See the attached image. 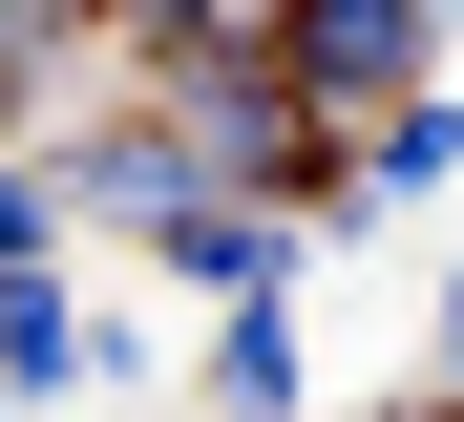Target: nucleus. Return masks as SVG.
<instances>
[{
    "label": "nucleus",
    "mask_w": 464,
    "mask_h": 422,
    "mask_svg": "<svg viewBox=\"0 0 464 422\" xmlns=\"http://www.w3.org/2000/svg\"><path fill=\"white\" fill-rule=\"evenodd\" d=\"M422 43H443V0H295V22H275V64H295V106H317V127L401 106V84H422Z\"/></svg>",
    "instance_id": "nucleus-1"
},
{
    "label": "nucleus",
    "mask_w": 464,
    "mask_h": 422,
    "mask_svg": "<svg viewBox=\"0 0 464 422\" xmlns=\"http://www.w3.org/2000/svg\"><path fill=\"white\" fill-rule=\"evenodd\" d=\"M148 253H169V275L232 317V296H295V253H317V232H295V211H254V191H190L169 232H148Z\"/></svg>",
    "instance_id": "nucleus-2"
},
{
    "label": "nucleus",
    "mask_w": 464,
    "mask_h": 422,
    "mask_svg": "<svg viewBox=\"0 0 464 422\" xmlns=\"http://www.w3.org/2000/svg\"><path fill=\"white\" fill-rule=\"evenodd\" d=\"M338 169H359V211H422L443 169H464V106H443V84H401V106H359V148H338Z\"/></svg>",
    "instance_id": "nucleus-3"
},
{
    "label": "nucleus",
    "mask_w": 464,
    "mask_h": 422,
    "mask_svg": "<svg viewBox=\"0 0 464 422\" xmlns=\"http://www.w3.org/2000/svg\"><path fill=\"white\" fill-rule=\"evenodd\" d=\"M63 380H85V296L43 253H0V401H63Z\"/></svg>",
    "instance_id": "nucleus-4"
},
{
    "label": "nucleus",
    "mask_w": 464,
    "mask_h": 422,
    "mask_svg": "<svg viewBox=\"0 0 464 422\" xmlns=\"http://www.w3.org/2000/svg\"><path fill=\"white\" fill-rule=\"evenodd\" d=\"M317 380H295V296H232L211 317V422H295Z\"/></svg>",
    "instance_id": "nucleus-5"
},
{
    "label": "nucleus",
    "mask_w": 464,
    "mask_h": 422,
    "mask_svg": "<svg viewBox=\"0 0 464 422\" xmlns=\"http://www.w3.org/2000/svg\"><path fill=\"white\" fill-rule=\"evenodd\" d=\"M127 22H148V43H275L295 0H127Z\"/></svg>",
    "instance_id": "nucleus-6"
},
{
    "label": "nucleus",
    "mask_w": 464,
    "mask_h": 422,
    "mask_svg": "<svg viewBox=\"0 0 464 422\" xmlns=\"http://www.w3.org/2000/svg\"><path fill=\"white\" fill-rule=\"evenodd\" d=\"M85 22H106V0H0V84H43L63 43H85Z\"/></svg>",
    "instance_id": "nucleus-7"
},
{
    "label": "nucleus",
    "mask_w": 464,
    "mask_h": 422,
    "mask_svg": "<svg viewBox=\"0 0 464 422\" xmlns=\"http://www.w3.org/2000/svg\"><path fill=\"white\" fill-rule=\"evenodd\" d=\"M0 253H63V191H43V148H0Z\"/></svg>",
    "instance_id": "nucleus-8"
},
{
    "label": "nucleus",
    "mask_w": 464,
    "mask_h": 422,
    "mask_svg": "<svg viewBox=\"0 0 464 422\" xmlns=\"http://www.w3.org/2000/svg\"><path fill=\"white\" fill-rule=\"evenodd\" d=\"M443 401H464V275H443Z\"/></svg>",
    "instance_id": "nucleus-9"
},
{
    "label": "nucleus",
    "mask_w": 464,
    "mask_h": 422,
    "mask_svg": "<svg viewBox=\"0 0 464 422\" xmlns=\"http://www.w3.org/2000/svg\"><path fill=\"white\" fill-rule=\"evenodd\" d=\"M359 422H464V401H443V380H422V401H359Z\"/></svg>",
    "instance_id": "nucleus-10"
}]
</instances>
